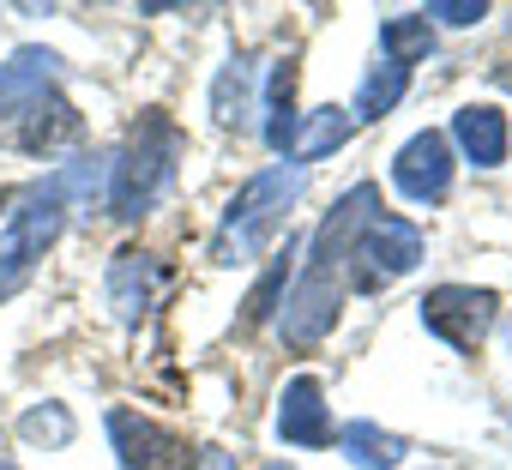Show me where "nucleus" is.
I'll use <instances>...</instances> for the list:
<instances>
[{"instance_id":"21","label":"nucleus","mask_w":512,"mask_h":470,"mask_svg":"<svg viewBox=\"0 0 512 470\" xmlns=\"http://www.w3.org/2000/svg\"><path fill=\"white\" fill-rule=\"evenodd\" d=\"M422 19H440V25H476V19H488V7H482V0H434Z\"/></svg>"},{"instance_id":"14","label":"nucleus","mask_w":512,"mask_h":470,"mask_svg":"<svg viewBox=\"0 0 512 470\" xmlns=\"http://www.w3.org/2000/svg\"><path fill=\"white\" fill-rule=\"evenodd\" d=\"M428 49H434V25H428L422 13L380 19V61H392V67H404V73H410Z\"/></svg>"},{"instance_id":"15","label":"nucleus","mask_w":512,"mask_h":470,"mask_svg":"<svg viewBox=\"0 0 512 470\" xmlns=\"http://www.w3.org/2000/svg\"><path fill=\"white\" fill-rule=\"evenodd\" d=\"M350 127H356V121H350V109H332V103H326V109H314V115H308V127H296V139H290V163H302V169H308L314 157L338 151V145L350 139Z\"/></svg>"},{"instance_id":"24","label":"nucleus","mask_w":512,"mask_h":470,"mask_svg":"<svg viewBox=\"0 0 512 470\" xmlns=\"http://www.w3.org/2000/svg\"><path fill=\"white\" fill-rule=\"evenodd\" d=\"M0 470H13V464H7V458H0Z\"/></svg>"},{"instance_id":"20","label":"nucleus","mask_w":512,"mask_h":470,"mask_svg":"<svg viewBox=\"0 0 512 470\" xmlns=\"http://www.w3.org/2000/svg\"><path fill=\"white\" fill-rule=\"evenodd\" d=\"M290 254H296V242H284V260L260 278V290L247 296V326H260V320L272 314V302H278V290H284V278H290Z\"/></svg>"},{"instance_id":"10","label":"nucleus","mask_w":512,"mask_h":470,"mask_svg":"<svg viewBox=\"0 0 512 470\" xmlns=\"http://www.w3.org/2000/svg\"><path fill=\"white\" fill-rule=\"evenodd\" d=\"M278 434L290 446H332V404L314 374H296L278 398Z\"/></svg>"},{"instance_id":"6","label":"nucleus","mask_w":512,"mask_h":470,"mask_svg":"<svg viewBox=\"0 0 512 470\" xmlns=\"http://www.w3.org/2000/svg\"><path fill=\"white\" fill-rule=\"evenodd\" d=\"M416 260H422V229L410 217L380 211V217H368V229L350 248V290H386L404 272H416Z\"/></svg>"},{"instance_id":"4","label":"nucleus","mask_w":512,"mask_h":470,"mask_svg":"<svg viewBox=\"0 0 512 470\" xmlns=\"http://www.w3.org/2000/svg\"><path fill=\"white\" fill-rule=\"evenodd\" d=\"M175 157H181V133H175V121L169 115H145L139 127H133V139L103 163V205L115 211V217H145L163 193H169V181H175Z\"/></svg>"},{"instance_id":"17","label":"nucleus","mask_w":512,"mask_h":470,"mask_svg":"<svg viewBox=\"0 0 512 470\" xmlns=\"http://www.w3.org/2000/svg\"><path fill=\"white\" fill-rule=\"evenodd\" d=\"M404 85H410V73L404 67H392V61H380L368 79H362V91H356V109H350V121H380L398 97H404Z\"/></svg>"},{"instance_id":"3","label":"nucleus","mask_w":512,"mask_h":470,"mask_svg":"<svg viewBox=\"0 0 512 470\" xmlns=\"http://www.w3.org/2000/svg\"><path fill=\"white\" fill-rule=\"evenodd\" d=\"M302 187H308V169L290 163V157H284L278 169L247 175L241 193L223 205V223H217V235H211V260H217V266H247L253 254H266L272 235H278L284 217H290V205L302 199Z\"/></svg>"},{"instance_id":"2","label":"nucleus","mask_w":512,"mask_h":470,"mask_svg":"<svg viewBox=\"0 0 512 470\" xmlns=\"http://www.w3.org/2000/svg\"><path fill=\"white\" fill-rule=\"evenodd\" d=\"M73 133H79V115L61 97V61L37 43L13 49L7 67H0V145L43 157Z\"/></svg>"},{"instance_id":"13","label":"nucleus","mask_w":512,"mask_h":470,"mask_svg":"<svg viewBox=\"0 0 512 470\" xmlns=\"http://www.w3.org/2000/svg\"><path fill=\"white\" fill-rule=\"evenodd\" d=\"M296 127H302V115H296V55H284L266 79V145L290 157Z\"/></svg>"},{"instance_id":"9","label":"nucleus","mask_w":512,"mask_h":470,"mask_svg":"<svg viewBox=\"0 0 512 470\" xmlns=\"http://www.w3.org/2000/svg\"><path fill=\"white\" fill-rule=\"evenodd\" d=\"M109 440L127 470H187V440L139 410H109Z\"/></svg>"},{"instance_id":"8","label":"nucleus","mask_w":512,"mask_h":470,"mask_svg":"<svg viewBox=\"0 0 512 470\" xmlns=\"http://www.w3.org/2000/svg\"><path fill=\"white\" fill-rule=\"evenodd\" d=\"M392 187L404 199H416V205L446 199V187H452V139L434 133V127L416 133V139H404L398 157H392Z\"/></svg>"},{"instance_id":"1","label":"nucleus","mask_w":512,"mask_h":470,"mask_svg":"<svg viewBox=\"0 0 512 470\" xmlns=\"http://www.w3.org/2000/svg\"><path fill=\"white\" fill-rule=\"evenodd\" d=\"M386 205H380V187L374 181H356L338 205H332V217L314 229V242H308V266H302V278H296V290H290V302H284V344H296V350H314L320 338H332V326H338V308H344V278H350V248H356V235L368 229V217H380Z\"/></svg>"},{"instance_id":"7","label":"nucleus","mask_w":512,"mask_h":470,"mask_svg":"<svg viewBox=\"0 0 512 470\" xmlns=\"http://www.w3.org/2000/svg\"><path fill=\"white\" fill-rule=\"evenodd\" d=\"M416 308H422V326H428L440 344L476 350V344L494 332L500 296H494V290H476V284H440V290H428Z\"/></svg>"},{"instance_id":"19","label":"nucleus","mask_w":512,"mask_h":470,"mask_svg":"<svg viewBox=\"0 0 512 470\" xmlns=\"http://www.w3.org/2000/svg\"><path fill=\"white\" fill-rule=\"evenodd\" d=\"M25 440H49V446H67L73 440V416L61 404H43V410H25Z\"/></svg>"},{"instance_id":"22","label":"nucleus","mask_w":512,"mask_h":470,"mask_svg":"<svg viewBox=\"0 0 512 470\" xmlns=\"http://www.w3.org/2000/svg\"><path fill=\"white\" fill-rule=\"evenodd\" d=\"M199 470H235V464H229L223 452H205V458H199Z\"/></svg>"},{"instance_id":"23","label":"nucleus","mask_w":512,"mask_h":470,"mask_svg":"<svg viewBox=\"0 0 512 470\" xmlns=\"http://www.w3.org/2000/svg\"><path fill=\"white\" fill-rule=\"evenodd\" d=\"M13 199H19V193H7V187H0V205H13Z\"/></svg>"},{"instance_id":"18","label":"nucleus","mask_w":512,"mask_h":470,"mask_svg":"<svg viewBox=\"0 0 512 470\" xmlns=\"http://www.w3.org/2000/svg\"><path fill=\"white\" fill-rule=\"evenodd\" d=\"M211 109H217L223 127H241V121H247V109H253V73H247V61H229V67L217 73Z\"/></svg>"},{"instance_id":"5","label":"nucleus","mask_w":512,"mask_h":470,"mask_svg":"<svg viewBox=\"0 0 512 470\" xmlns=\"http://www.w3.org/2000/svg\"><path fill=\"white\" fill-rule=\"evenodd\" d=\"M61 229H67V193L55 187V175L31 187L25 199H13L7 229H0V302H13L31 284L37 260L61 242Z\"/></svg>"},{"instance_id":"12","label":"nucleus","mask_w":512,"mask_h":470,"mask_svg":"<svg viewBox=\"0 0 512 470\" xmlns=\"http://www.w3.org/2000/svg\"><path fill=\"white\" fill-rule=\"evenodd\" d=\"M446 139L464 151V163L500 169V163H506V145H512V127H506V115H500L494 103H470V109L452 115V133H446Z\"/></svg>"},{"instance_id":"16","label":"nucleus","mask_w":512,"mask_h":470,"mask_svg":"<svg viewBox=\"0 0 512 470\" xmlns=\"http://www.w3.org/2000/svg\"><path fill=\"white\" fill-rule=\"evenodd\" d=\"M338 446H344L350 464H362V470H398V464H404V440L386 434V428H374V422H344V428H338Z\"/></svg>"},{"instance_id":"11","label":"nucleus","mask_w":512,"mask_h":470,"mask_svg":"<svg viewBox=\"0 0 512 470\" xmlns=\"http://www.w3.org/2000/svg\"><path fill=\"white\" fill-rule=\"evenodd\" d=\"M103 290H109V308L121 326H139L151 314V296H157V260L145 248H121L103 272Z\"/></svg>"}]
</instances>
